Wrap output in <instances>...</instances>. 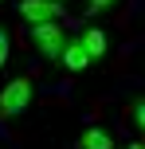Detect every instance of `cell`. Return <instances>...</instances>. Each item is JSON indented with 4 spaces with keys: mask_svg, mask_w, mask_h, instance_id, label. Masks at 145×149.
I'll return each mask as SVG.
<instances>
[{
    "mask_svg": "<svg viewBox=\"0 0 145 149\" xmlns=\"http://www.w3.org/2000/svg\"><path fill=\"white\" fill-rule=\"evenodd\" d=\"M59 63H63L67 71H86V67H90V55H86V47H83V39H78V36L67 39V47H63Z\"/></svg>",
    "mask_w": 145,
    "mask_h": 149,
    "instance_id": "277c9868",
    "label": "cell"
},
{
    "mask_svg": "<svg viewBox=\"0 0 145 149\" xmlns=\"http://www.w3.org/2000/svg\"><path fill=\"white\" fill-rule=\"evenodd\" d=\"M55 4H67V0H55Z\"/></svg>",
    "mask_w": 145,
    "mask_h": 149,
    "instance_id": "8fae6325",
    "label": "cell"
},
{
    "mask_svg": "<svg viewBox=\"0 0 145 149\" xmlns=\"http://www.w3.org/2000/svg\"><path fill=\"white\" fill-rule=\"evenodd\" d=\"M20 16L31 24V28H39V24H55L63 16V4H55V0H20Z\"/></svg>",
    "mask_w": 145,
    "mask_h": 149,
    "instance_id": "3957f363",
    "label": "cell"
},
{
    "mask_svg": "<svg viewBox=\"0 0 145 149\" xmlns=\"http://www.w3.org/2000/svg\"><path fill=\"white\" fill-rule=\"evenodd\" d=\"M75 145H78V149H114V137H110L102 126H90V130H83V134H78Z\"/></svg>",
    "mask_w": 145,
    "mask_h": 149,
    "instance_id": "8992f818",
    "label": "cell"
},
{
    "mask_svg": "<svg viewBox=\"0 0 145 149\" xmlns=\"http://www.w3.org/2000/svg\"><path fill=\"white\" fill-rule=\"evenodd\" d=\"M130 114H133V126L145 134V98H133V102H130Z\"/></svg>",
    "mask_w": 145,
    "mask_h": 149,
    "instance_id": "52a82bcc",
    "label": "cell"
},
{
    "mask_svg": "<svg viewBox=\"0 0 145 149\" xmlns=\"http://www.w3.org/2000/svg\"><path fill=\"white\" fill-rule=\"evenodd\" d=\"M31 43H35V51L43 55V59H59L63 47H67V36H63V24H39V28H31Z\"/></svg>",
    "mask_w": 145,
    "mask_h": 149,
    "instance_id": "7a4b0ae2",
    "label": "cell"
},
{
    "mask_svg": "<svg viewBox=\"0 0 145 149\" xmlns=\"http://www.w3.org/2000/svg\"><path fill=\"white\" fill-rule=\"evenodd\" d=\"M31 98H35L31 79H28V74H16V79L0 90V114H4V118H20V114L31 106Z\"/></svg>",
    "mask_w": 145,
    "mask_h": 149,
    "instance_id": "6da1fadb",
    "label": "cell"
},
{
    "mask_svg": "<svg viewBox=\"0 0 145 149\" xmlns=\"http://www.w3.org/2000/svg\"><path fill=\"white\" fill-rule=\"evenodd\" d=\"M78 39H83V47H86V55H90V63L94 59H106V51H110V36L102 28H86V31H78Z\"/></svg>",
    "mask_w": 145,
    "mask_h": 149,
    "instance_id": "5b68a950",
    "label": "cell"
},
{
    "mask_svg": "<svg viewBox=\"0 0 145 149\" xmlns=\"http://www.w3.org/2000/svg\"><path fill=\"white\" fill-rule=\"evenodd\" d=\"M130 149H145V145H130Z\"/></svg>",
    "mask_w": 145,
    "mask_h": 149,
    "instance_id": "30bf717a",
    "label": "cell"
},
{
    "mask_svg": "<svg viewBox=\"0 0 145 149\" xmlns=\"http://www.w3.org/2000/svg\"><path fill=\"white\" fill-rule=\"evenodd\" d=\"M4 63H8V31L0 28V71H4Z\"/></svg>",
    "mask_w": 145,
    "mask_h": 149,
    "instance_id": "9c48e42d",
    "label": "cell"
},
{
    "mask_svg": "<svg viewBox=\"0 0 145 149\" xmlns=\"http://www.w3.org/2000/svg\"><path fill=\"white\" fill-rule=\"evenodd\" d=\"M110 4H118V0H86V12H102V8H110Z\"/></svg>",
    "mask_w": 145,
    "mask_h": 149,
    "instance_id": "ba28073f",
    "label": "cell"
}]
</instances>
